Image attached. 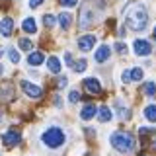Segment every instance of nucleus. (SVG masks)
Listing matches in <instances>:
<instances>
[{"label":"nucleus","instance_id":"1","mask_svg":"<svg viewBox=\"0 0 156 156\" xmlns=\"http://www.w3.org/2000/svg\"><path fill=\"white\" fill-rule=\"evenodd\" d=\"M125 23L133 31H143L146 27V23H148V12H146V8L143 4H133V6L127 10Z\"/></svg>","mask_w":156,"mask_h":156},{"label":"nucleus","instance_id":"2","mask_svg":"<svg viewBox=\"0 0 156 156\" xmlns=\"http://www.w3.org/2000/svg\"><path fill=\"white\" fill-rule=\"evenodd\" d=\"M109 143H111V146H113L117 152L129 154V152H133V148H135V136L131 133H121V131H119V133L111 135Z\"/></svg>","mask_w":156,"mask_h":156},{"label":"nucleus","instance_id":"3","mask_svg":"<svg viewBox=\"0 0 156 156\" xmlns=\"http://www.w3.org/2000/svg\"><path fill=\"white\" fill-rule=\"evenodd\" d=\"M41 140H43V144H45L47 148H61V146L65 144L66 136L58 127H51V129H47L45 133H43Z\"/></svg>","mask_w":156,"mask_h":156},{"label":"nucleus","instance_id":"4","mask_svg":"<svg viewBox=\"0 0 156 156\" xmlns=\"http://www.w3.org/2000/svg\"><path fill=\"white\" fill-rule=\"evenodd\" d=\"M133 49H135V53L139 57H146V55H150V53H152V45H150L146 39H135Z\"/></svg>","mask_w":156,"mask_h":156},{"label":"nucleus","instance_id":"5","mask_svg":"<svg viewBox=\"0 0 156 156\" xmlns=\"http://www.w3.org/2000/svg\"><path fill=\"white\" fill-rule=\"evenodd\" d=\"M20 140H22V136H20V133L16 129H10V131H6V133L2 135V143H4V146H16V144H20Z\"/></svg>","mask_w":156,"mask_h":156},{"label":"nucleus","instance_id":"6","mask_svg":"<svg viewBox=\"0 0 156 156\" xmlns=\"http://www.w3.org/2000/svg\"><path fill=\"white\" fill-rule=\"evenodd\" d=\"M20 86H22V90L26 92L29 98H41L43 96V90H41V88L35 86V84H31V82H27V80H22V82H20Z\"/></svg>","mask_w":156,"mask_h":156},{"label":"nucleus","instance_id":"7","mask_svg":"<svg viewBox=\"0 0 156 156\" xmlns=\"http://www.w3.org/2000/svg\"><path fill=\"white\" fill-rule=\"evenodd\" d=\"M94 23V12H92L88 6H84V10L80 12V27L82 29H88Z\"/></svg>","mask_w":156,"mask_h":156},{"label":"nucleus","instance_id":"8","mask_svg":"<svg viewBox=\"0 0 156 156\" xmlns=\"http://www.w3.org/2000/svg\"><path fill=\"white\" fill-rule=\"evenodd\" d=\"M94 43H96V35H84L78 39V47H80V51H92L94 49Z\"/></svg>","mask_w":156,"mask_h":156},{"label":"nucleus","instance_id":"9","mask_svg":"<svg viewBox=\"0 0 156 156\" xmlns=\"http://www.w3.org/2000/svg\"><path fill=\"white\" fill-rule=\"evenodd\" d=\"M12 31H14L12 18H2V22H0V33H2V37H10Z\"/></svg>","mask_w":156,"mask_h":156},{"label":"nucleus","instance_id":"10","mask_svg":"<svg viewBox=\"0 0 156 156\" xmlns=\"http://www.w3.org/2000/svg\"><path fill=\"white\" fill-rule=\"evenodd\" d=\"M84 88L90 92V94H100V92H101V84H100L98 78H86V80H84Z\"/></svg>","mask_w":156,"mask_h":156},{"label":"nucleus","instance_id":"11","mask_svg":"<svg viewBox=\"0 0 156 156\" xmlns=\"http://www.w3.org/2000/svg\"><path fill=\"white\" fill-rule=\"evenodd\" d=\"M111 57V49L107 47V45H101L100 49L96 51V55H94V58H96V62H105L107 58Z\"/></svg>","mask_w":156,"mask_h":156},{"label":"nucleus","instance_id":"12","mask_svg":"<svg viewBox=\"0 0 156 156\" xmlns=\"http://www.w3.org/2000/svg\"><path fill=\"white\" fill-rule=\"evenodd\" d=\"M96 113H98V107H96L94 104H88V105L82 107L80 117H82V121H90V119H92V117H94Z\"/></svg>","mask_w":156,"mask_h":156},{"label":"nucleus","instance_id":"13","mask_svg":"<svg viewBox=\"0 0 156 156\" xmlns=\"http://www.w3.org/2000/svg\"><path fill=\"white\" fill-rule=\"evenodd\" d=\"M98 121H101V123H107V121H111V117H113V113H111V109L107 105H101L98 107Z\"/></svg>","mask_w":156,"mask_h":156},{"label":"nucleus","instance_id":"14","mask_svg":"<svg viewBox=\"0 0 156 156\" xmlns=\"http://www.w3.org/2000/svg\"><path fill=\"white\" fill-rule=\"evenodd\" d=\"M143 115H144L146 121H150V123H156V105H154V104L146 105L144 109H143Z\"/></svg>","mask_w":156,"mask_h":156},{"label":"nucleus","instance_id":"15","mask_svg":"<svg viewBox=\"0 0 156 156\" xmlns=\"http://www.w3.org/2000/svg\"><path fill=\"white\" fill-rule=\"evenodd\" d=\"M22 29H23L26 33H35V31H37L35 20H33V18H26V20H23V23H22Z\"/></svg>","mask_w":156,"mask_h":156},{"label":"nucleus","instance_id":"16","mask_svg":"<svg viewBox=\"0 0 156 156\" xmlns=\"http://www.w3.org/2000/svg\"><path fill=\"white\" fill-rule=\"evenodd\" d=\"M47 68H49V72H53V74H58V72H61V62H58V58L57 57H49Z\"/></svg>","mask_w":156,"mask_h":156},{"label":"nucleus","instance_id":"17","mask_svg":"<svg viewBox=\"0 0 156 156\" xmlns=\"http://www.w3.org/2000/svg\"><path fill=\"white\" fill-rule=\"evenodd\" d=\"M27 62H29L31 66H39V65L43 62V53H39V51H35V53H29Z\"/></svg>","mask_w":156,"mask_h":156},{"label":"nucleus","instance_id":"18","mask_svg":"<svg viewBox=\"0 0 156 156\" xmlns=\"http://www.w3.org/2000/svg\"><path fill=\"white\" fill-rule=\"evenodd\" d=\"M115 109H117V115H119L121 119H129V117H131V111L127 109L121 101H115Z\"/></svg>","mask_w":156,"mask_h":156},{"label":"nucleus","instance_id":"19","mask_svg":"<svg viewBox=\"0 0 156 156\" xmlns=\"http://www.w3.org/2000/svg\"><path fill=\"white\" fill-rule=\"evenodd\" d=\"M58 22H61V27L62 29H68V27H70V23H72V16L68 12H62L61 16H58Z\"/></svg>","mask_w":156,"mask_h":156},{"label":"nucleus","instance_id":"20","mask_svg":"<svg viewBox=\"0 0 156 156\" xmlns=\"http://www.w3.org/2000/svg\"><path fill=\"white\" fill-rule=\"evenodd\" d=\"M18 47L22 49V51H31V49H33V43L29 41V39H20V41H18Z\"/></svg>","mask_w":156,"mask_h":156},{"label":"nucleus","instance_id":"21","mask_svg":"<svg viewBox=\"0 0 156 156\" xmlns=\"http://www.w3.org/2000/svg\"><path fill=\"white\" fill-rule=\"evenodd\" d=\"M129 74H131V80H143V74H144V72H143V68H139V66H136V68H133V70H131L129 72Z\"/></svg>","mask_w":156,"mask_h":156},{"label":"nucleus","instance_id":"22","mask_svg":"<svg viewBox=\"0 0 156 156\" xmlns=\"http://www.w3.org/2000/svg\"><path fill=\"white\" fill-rule=\"evenodd\" d=\"M143 90H144L146 96H154V94H156V84H154V82H146Z\"/></svg>","mask_w":156,"mask_h":156},{"label":"nucleus","instance_id":"23","mask_svg":"<svg viewBox=\"0 0 156 156\" xmlns=\"http://www.w3.org/2000/svg\"><path fill=\"white\" fill-rule=\"evenodd\" d=\"M86 66H88V62L84 61V58H80L78 62H74V65H72V68H74V72H84V70H86Z\"/></svg>","mask_w":156,"mask_h":156},{"label":"nucleus","instance_id":"24","mask_svg":"<svg viewBox=\"0 0 156 156\" xmlns=\"http://www.w3.org/2000/svg\"><path fill=\"white\" fill-rule=\"evenodd\" d=\"M8 57H10V61H12L14 65H16V62H20V53H18L14 47H10V49H8Z\"/></svg>","mask_w":156,"mask_h":156},{"label":"nucleus","instance_id":"25","mask_svg":"<svg viewBox=\"0 0 156 156\" xmlns=\"http://www.w3.org/2000/svg\"><path fill=\"white\" fill-rule=\"evenodd\" d=\"M43 22H45L47 27H53V26H55V22H57V18L53 16V14H47V16H43Z\"/></svg>","mask_w":156,"mask_h":156},{"label":"nucleus","instance_id":"26","mask_svg":"<svg viewBox=\"0 0 156 156\" xmlns=\"http://www.w3.org/2000/svg\"><path fill=\"white\" fill-rule=\"evenodd\" d=\"M68 100H70V104H76V101L80 100V94H78V92H70V96H68Z\"/></svg>","mask_w":156,"mask_h":156},{"label":"nucleus","instance_id":"27","mask_svg":"<svg viewBox=\"0 0 156 156\" xmlns=\"http://www.w3.org/2000/svg\"><path fill=\"white\" fill-rule=\"evenodd\" d=\"M61 4H62V6L72 8V6H76V4H78V0H61Z\"/></svg>","mask_w":156,"mask_h":156},{"label":"nucleus","instance_id":"28","mask_svg":"<svg viewBox=\"0 0 156 156\" xmlns=\"http://www.w3.org/2000/svg\"><path fill=\"white\" fill-rule=\"evenodd\" d=\"M65 62H66L68 66H72V65H74V62H72V55H70V53H65Z\"/></svg>","mask_w":156,"mask_h":156},{"label":"nucleus","instance_id":"29","mask_svg":"<svg viewBox=\"0 0 156 156\" xmlns=\"http://www.w3.org/2000/svg\"><path fill=\"white\" fill-rule=\"evenodd\" d=\"M43 4V0H29V6L31 8H37V6H41Z\"/></svg>","mask_w":156,"mask_h":156},{"label":"nucleus","instance_id":"30","mask_svg":"<svg viewBox=\"0 0 156 156\" xmlns=\"http://www.w3.org/2000/svg\"><path fill=\"white\" fill-rule=\"evenodd\" d=\"M115 49H117L119 53H125V51H127V47L123 45V43H117V45H115Z\"/></svg>","mask_w":156,"mask_h":156},{"label":"nucleus","instance_id":"31","mask_svg":"<svg viewBox=\"0 0 156 156\" xmlns=\"http://www.w3.org/2000/svg\"><path fill=\"white\" fill-rule=\"evenodd\" d=\"M66 82H68V80H66L65 76H62V78H58V88H65V86H66Z\"/></svg>","mask_w":156,"mask_h":156},{"label":"nucleus","instance_id":"32","mask_svg":"<svg viewBox=\"0 0 156 156\" xmlns=\"http://www.w3.org/2000/svg\"><path fill=\"white\" fill-rule=\"evenodd\" d=\"M131 80V74H129V70L127 72H123V82H129Z\"/></svg>","mask_w":156,"mask_h":156},{"label":"nucleus","instance_id":"33","mask_svg":"<svg viewBox=\"0 0 156 156\" xmlns=\"http://www.w3.org/2000/svg\"><path fill=\"white\" fill-rule=\"evenodd\" d=\"M2 74H4V66L0 65V76H2Z\"/></svg>","mask_w":156,"mask_h":156},{"label":"nucleus","instance_id":"34","mask_svg":"<svg viewBox=\"0 0 156 156\" xmlns=\"http://www.w3.org/2000/svg\"><path fill=\"white\" fill-rule=\"evenodd\" d=\"M152 37H154V41H156V27H154V31H152Z\"/></svg>","mask_w":156,"mask_h":156},{"label":"nucleus","instance_id":"35","mask_svg":"<svg viewBox=\"0 0 156 156\" xmlns=\"http://www.w3.org/2000/svg\"><path fill=\"white\" fill-rule=\"evenodd\" d=\"M0 121H2V111H0Z\"/></svg>","mask_w":156,"mask_h":156},{"label":"nucleus","instance_id":"36","mask_svg":"<svg viewBox=\"0 0 156 156\" xmlns=\"http://www.w3.org/2000/svg\"><path fill=\"white\" fill-rule=\"evenodd\" d=\"M0 57H2V49H0Z\"/></svg>","mask_w":156,"mask_h":156},{"label":"nucleus","instance_id":"37","mask_svg":"<svg viewBox=\"0 0 156 156\" xmlns=\"http://www.w3.org/2000/svg\"><path fill=\"white\" fill-rule=\"evenodd\" d=\"M143 156H144V154H143Z\"/></svg>","mask_w":156,"mask_h":156}]
</instances>
